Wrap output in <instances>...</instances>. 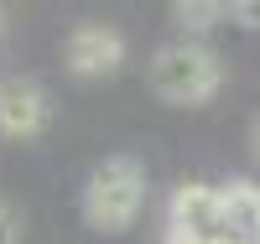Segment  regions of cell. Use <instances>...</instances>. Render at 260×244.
I'll return each mask as SVG.
<instances>
[{
  "label": "cell",
  "instance_id": "obj_1",
  "mask_svg": "<svg viewBox=\"0 0 260 244\" xmlns=\"http://www.w3.org/2000/svg\"><path fill=\"white\" fill-rule=\"evenodd\" d=\"M146 208V171L136 156H104L83 182V218L99 234H125Z\"/></svg>",
  "mask_w": 260,
  "mask_h": 244
},
{
  "label": "cell",
  "instance_id": "obj_2",
  "mask_svg": "<svg viewBox=\"0 0 260 244\" xmlns=\"http://www.w3.org/2000/svg\"><path fill=\"white\" fill-rule=\"evenodd\" d=\"M146 78H151V88H156L167 104H203V99L219 94L224 62L213 57L203 42H167V47L151 57Z\"/></svg>",
  "mask_w": 260,
  "mask_h": 244
},
{
  "label": "cell",
  "instance_id": "obj_8",
  "mask_svg": "<svg viewBox=\"0 0 260 244\" xmlns=\"http://www.w3.org/2000/svg\"><path fill=\"white\" fill-rule=\"evenodd\" d=\"M0 244H21V213L11 203H0Z\"/></svg>",
  "mask_w": 260,
  "mask_h": 244
},
{
  "label": "cell",
  "instance_id": "obj_9",
  "mask_svg": "<svg viewBox=\"0 0 260 244\" xmlns=\"http://www.w3.org/2000/svg\"><path fill=\"white\" fill-rule=\"evenodd\" d=\"M229 16L240 21V26H250V31H260V0H240V6H229Z\"/></svg>",
  "mask_w": 260,
  "mask_h": 244
},
{
  "label": "cell",
  "instance_id": "obj_7",
  "mask_svg": "<svg viewBox=\"0 0 260 244\" xmlns=\"http://www.w3.org/2000/svg\"><path fill=\"white\" fill-rule=\"evenodd\" d=\"M172 16H177L187 31H208L213 21L229 16V6H219V0H177V6H172Z\"/></svg>",
  "mask_w": 260,
  "mask_h": 244
},
{
  "label": "cell",
  "instance_id": "obj_6",
  "mask_svg": "<svg viewBox=\"0 0 260 244\" xmlns=\"http://www.w3.org/2000/svg\"><path fill=\"white\" fill-rule=\"evenodd\" d=\"M219 208H224L229 244H260V187L255 182L219 187Z\"/></svg>",
  "mask_w": 260,
  "mask_h": 244
},
{
  "label": "cell",
  "instance_id": "obj_3",
  "mask_svg": "<svg viewBox=\"0 0 260 244\" xmlns=\"http://www.w3.org/2000/svg\"><path fill=\"white\" fill-rule=\"evenodd\" d=\"M172 244H229L219 187L182 182L177 192H172Z\"/></svg>",
  "mask_w": 260,
  "mask_h": 244
},
{
  "label": "cell",
  "instance_id": "obj_5",
  "mask_svg": "<svg viewBox=\"0 0 260 244\" xmlns=\"http://www.w3.org/2000/svg\"><path fill=\"white\" fill-rule=\"evenodd\" d=\"M47 125V94L31 78H6L0 83V135L6 141H26Z\"/></svg>",
  "mask_w": 260,
  "mask_h": 244
},
{
  "label": "cell",
  "instance_id": "obj_10",
  "mask_svg": "<svg viewBox=\"0 0 260 244\" xmlns=\"http://www.w3.org/2000/svg\"><path fill=\"white\" fill-rule=\"evenodd\" d=\"M255 151H260V125H255Z\"/></svg>",
  "mask_w": 260,
  "mask_h": 244
},
{
  "label": "cell",
  "instance_id": "obj_4",
  "mask_svg": "<svg viewBox=\"0 0 260 244\" xmlns=\"http://www.w3.org/2000/svg\"><path fill=\"white\" fill-rule=\"evenodd\" d=\"M62 62H68V73L78 78H110L120 62H125V37L115 26H73L68 42H62Z\"/></svg>",
  "mask_w": 260,
  "mask_h": 244
}]
</instances>
